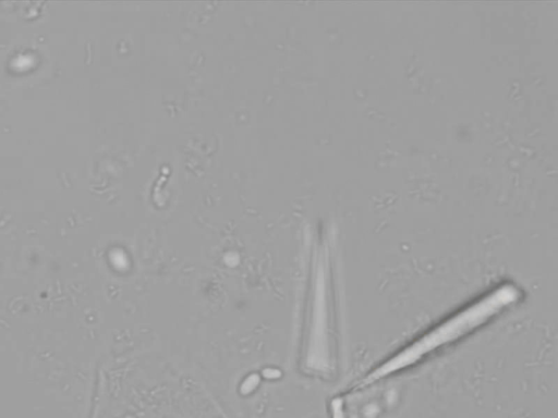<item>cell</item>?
Returning <instances> with one entry per match:
<instances>
[{
    "mask_svg": "<svg viewBox=\"0 0 558 418\" xmlns=\"http://www.w3.org/2000/svg\"><path fill=\"white\" fill-rule=\"evenodd\" d=\"M519 297L520 293L514 285L504 284L495 288L381 364L360 383V386L368 385L390 373L412 366L423 356L458 340L485 323L505 307L515 303Z\"/></svg>",
    "mask_w": 558,
    "mask_h": 418,
    "instance_id": "6da1fadb",
    "label": "cell"
},
{
    "mask_svg": "<svg viewBox=\"0 0 558 418\" xmlns=\"http://www.w3.org/2000/svg\"><path fill=\"white\" fill-rule=\"evenodd\" d=\"M332 418H344L343 403L341 398H336L331 403Z\"/></svg>",
    "mask_w": 558,
    "mask_h": 418,
    "instance_id": "7a4b0ae2",
    "label": "cell"
}]
</instances>
